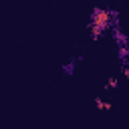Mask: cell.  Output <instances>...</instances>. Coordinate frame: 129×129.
<instances>
[{
	"instance_id": "1",
	"label": "cell",
	"mask_w": 129,
	"mask_h": 129,
	"mask_svg": "<svg viewBox=\"0 0 129 129\" xmlns=\"http://www.w3.org/2000/svg\"><path fill=\"white\" fill-rule=\"evenodd\" d=\"M107 22H109V12H105V10H95L93 12V26L103 30Z\"/></svg>"
},
{
	"instance_id": "2",
	"label": "cell",
	"mask_w": 129,
	"mask_h": 129,
	"mask_svg": "<svg viewBox=\"0 0 129 129\" xmlns=\"http://www.w3.org/2000/svg\"><path fill=\"white\" fill-rule=\"evenodd\" d=\"M107 87H117V79H109V83H107Z\"/></svg>"
}]
</instances>
